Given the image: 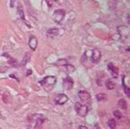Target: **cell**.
I'll return each instance as SVG.
<instances>
[{"instance_id":"obj_11","label":"cell","mask_w":130,"mask_h":129,"mask_svg":"<svg viewBox=\"0 0 130 129\" xmlns=\"http://www.w3.org/2000/svg\"><path fill=\"white\" fill-rule=\"evenodd\" d=\"M108 68L110 69V71L112 72V75H113V77H117L118 76V68L116 66H114L112 63H109L108 64Z\"/></svg>"},{"instance_id":"obj_15","label":"cell","mask_w":130,"mask_h":129,"mask_svg":"<svg viewBox=\"0 0 130 129\" xmlns=\"http://www.w3.org/2000/svg\"><path fill=\"white\" fill-rule=\"evenodd\" d=\"M108 126H109L110 129H116V122H115V120L110 119L109 122H108Z\"/></svg>"},{"instance_id":"obj_5","label":"cell","mask_w":130,"mask_h":129,"mask_svg":"<svg viewBox=\"0 0 130 129\" xmlns=\"http://www.w3.org/2000/svg\"><path fill=\"white\" fill-rule=\"evenodd\" d=\"M64 16H65L64 10H57V11H55V13H53V20H55L56 23H61L64 18Z\"/></svg>"},{"instance_id":"obj_4","label":"cell","mask_w":130,"mask_h":129,"mask_svg":"<svg viewBox=\"0 0 130 129\" xmlns=\"http://www.w3.org/2000/svg\"><path fill=\"white\" fill-rule=\"evenodd\" d=\"M78 97L81 101H83V103H90L91 101V95L89 92H86V91H80L78 93Z\"/></svg>"},{"instance_id":"obj_18","label":"cell","mask_w":130,"mask_h":129,"mask_svg":"<svg viewBox=\"0 0 130 129\" xmlns=\"http://www.w3.org/2000/svg\"><path fill=\"white\" fill-rule=\"evenodd\" d=\"M123 84H124V89H125V93H126V95L129 97V87H127L125 83H123Z\"/></svg>"},{"instance_id":"obj_19","label":"cell","mask_w":130,"mask_h":129,"mask_svg":"<svg viewBox=\"0 0 130 129\" xmlns=\"http://www.w3.org/2000/svg\"><path fill=\"white\" fill-rule=\"evenodd\" d=\"M57 64H59V65H60V64H63V65H66V64H67V61H66V60H64V59H63V60L58 61V62H57Z\"/></svg>"},{"instance_id":"obj_20","label":"cell","mask_w":130,"mask_h":129,"mask_svg":"<svg viewBox=\"0 0 130 129\" xmlns=\"http://www.w3.org/2000/svg\"><path fill=\"white\" fill-rule=\"evenodd\" d=\"M78 129H88V128H86V127H84V126H80Z\"/></svg>"},{"instance_id":"obj_23","label":"cell","mask_w":130,"mask_h":129,"mask_svg":"<svg viewBox=\"0 0 130 129\" xmlns=\"http://www.w3.org/2000/svg\"><path fill=\"white\" fill-rule=\"evenodd\" d=\"M0 129H1V128H0Z\"/></svg>"},{"instance_id":"obj_8","label":"cell","mask_w":130,"mask_h":129,"mask_svg":"<svg viewBox=\"0 0 130 129\" xmlns=\"http://www.w3.org/2000/svg\"><path fill=\"white\" fill-rule=\"evenodd\" d=\"M73 85H74V81H73L72 78H70V77L64 78V80H63V87H64V89L70 90L73 88Z\"/></svg>"},{"instance_id":"obj_17","label":"cell","mask_w":130,"mask_h":129,"mask_svg":"<svg viewBox=\"0 0 130 129\" xmlns=\"http://www.w3.org/2000/svg\"><path fill=\"white\" fill-rule=\"evenodd\" d=\"M113 115H114L116 119H118V120H121L122 117H123L122 112H121V111H118V110H114V111H113Z\"/></svg>"},{"instance_id":"obj_22","label":"cell","mask_w":130,"mask_h":129,"mask_svg":"<svg viewBox=\"0 0 130 129\" xmlns=\"http://www.w3.org/2000/svg\"><path fill=\"white\" fill-rule=\"evenodd\" d=\"M56 1H57V0H56Z\"/></svg>"},{"instance_id":"obj_13","label":"cell","mask_w":130,"mask_h":129,"mask_svg":"<svg viewBox=\"0 0 130 129\" xmlns=\"http://www.w3.org/2000/svg\"><path fill=\"white\" fill-rule=\"evenodd\" d=\"M96 99L98 101H104L105 103V101L108 100V96L106 94H104V93H99V94L96 95Z\"/></svg>"},{"instance_id":"obj_1","label":"cell","mask_w":130,"mask_h":129,"mask_svg":"<svg viewBox=\"0 0 130 129\" xmlns=\"http://www.w3.org/2000/svg\"><path fill=\"white\" fill-rule=\"evenodd\" d=\"M46 119L44 115L41 114H32L28 117L29 125L28 129H42V124Z\"/></svg>"},{"instance_id":"obj_7","label":"cell","mask_w":130,"mask_h":129,"mask_svg":"<svg viewBox=\"0 0 130 129\" xmlns=\"http://www.w3.org/2000/svg\"><path fill=\"white\" fill-rule=\"evenodd\" d=\"M67 100H68V97L65 94H59L55 99V103L57 105H64Z\"/></svg>"},{"instance_id":"obj_3","label":"cell","mask_w":130,"mask_h":129,"mask_svg":"<svg viewBox=\"0 0 130 129\" xmlns=\"http://www.w3.org/2000/svg\"><path fill=\"white\" fill-rule=\"evenodd\" d=\"M56 82H57V78L55 76H47L41 81V85L46 89L47 85L48 87H53L56 84Z\"/></svg>"},{"instance_id":"obj_12","label":"cell","mask_w":130,"mask_h":129,"mask_svg":"<svg viewBox=\"0 0 130 129\" xmlns=\"http://www.w3.org/2000/svg\"><path fill=\"white\" fill-rule=\"evenodd\" d=\"M118 108H121L122 110H127L128 109V105H127V101L125 99H120L118 100Z\"/></svg>"},{"instance_id":"obj_14","label":"cell","mask_w":130,"mask_h":129,"mask_svg":"<svg viewBox=\"0 0 130 129\" xmlns=\"http://www.w3.org/2000/svg\"><path fill=\"white\" fill-rule=\"evenodd\" d=\"M48 36H50V37H52V36H55V35H57V34H59V29H57V28H52V29H50V30H48Z\"/></svg>"},{"instance_id":"obj_2","label":"cell","mask_w":130,"mask_h":129,"mask_svg":"<svg viewBox=\"0 0 130 129\" xmlns=\"http://www.w3.org/2000/svg\"><path fill=\"white\" fill-rule=\"evenodd\" d=\"M75 110H76V112H77V114L79 116H85L86 114H88V112H89L88 106L82 105L80 103H76L75 104Z\"/></svg>"},{"instance_id":"obj_21","label":"cell","mask_w":130,"mask_h":129,"mask_svg":"<svg viewBox=\"0 0 130 129\" xmlns=\"http://www.w3.org/2000/svg\"><path fill=\"white\" fill-rule=\"evenodd\" d=\"M0 119H3V116H2V114H1V112H0Z\"/></svg>"},{"instance_id":"obj_10","label":"cell","mask_w":130,"mask_h":129,"mask_svg":"<svg viewBox=\"0 0 130 129\" xmlns=\"http://www.w3.org/2000/svg\"><path fill=\"white\" fill-rule=\"evenodd\" d=\"M17 12H18V14H19V16H20V18L23 19L24 23H25L27 26H28V27H30V25H29V24L26 21L25 14H24V10H23V7H21V4H20V3H18V5H17Z\"/></svg>"},{"instance_id":"obj_16","label":"cell","mask_w":130,"mask_h":129,"mask_svg":"<svg viewBox=\"0 0 130 129\" xmlns=\"http://www.w3.org/2000/svg\"><path fill=\"white\" fill-rule=\"evenodd\" d=\"M106 87H107L108 90H113L115 88V84H114L113 81H111V80H107L106 81Z\"/></svg>"},{"instance_id":"obj_9","label":"cell","mask_w":130,"mask_h":129,"mask_svg":"<svg viewBox=\"0 0 130 129\" xmlns=\"http://www.w3.org/2000/svg\"><path fill=\"white\" fill-rule=\"evenodd\" d=\"M29 47L31 48L32 50L36 49V47H37V39H36V36H34V35L30 36V39H29Z\"/></svg>"},{"instance_id":"obj_6","label":"cell","mask_w":130,"mask_h":129,"mask_svg":"<svg viewBox=\"0 0 130 129\" xmlns=\"http://www.w3.org/2000/svg\"><path fill=\"white\" fill-rule=\"evenodd\" d=\"M100 59H101V52L97 48L93 49V51H92V61H93V63H98Z\"/></svg>"}]
</instances>
